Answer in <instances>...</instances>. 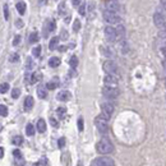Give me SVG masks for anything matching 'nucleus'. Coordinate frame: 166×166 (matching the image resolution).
<instances>
[{"mask_svg":"<svg viewBox=\"0 0 166 166\" xmlns=\"http://www.w3.org/2000/svg\"><path fill=\"white\" fill-rule=\"evenodd\" d=\"M58 44H59V37H52L51 41H50V44H49L50 50H55V49H56V46H58Z\"/></svg>","mask_w":166,"mask_h":166,"instance_id":"5701e85b","label":"nucleus"},{"mask_svg":"<svg viewBox=\"0 0 166 166\" xmlns=\"http://www.w3.org/2000/svg\"><path fill=\"white\" fill-rule=\"evenodd\" d=\"M47 165V162H46V158H41L37 163H35L33 166H46Z\"/></svg>","mask_w":166,"mask_h":166,"instance_id":"e433bc0d","label":"nucleus"},{"mask_svg":"<svg viewBox=\"0 0 166 166\" xmlns=\"http://www.w3.org/2000/svg\"><path fill=\"white\" fill-rule=\"evenodd\" d=\"M9 91V83H2L0 84V94H7Z\"/></svg>","mask_w":166,"mask_h":166,"instance_id":"cd10ccee","label":"nucleus"},{"mask_svg":"<svg viewBox=\"0 0 166 166\" xmlns=\"http://www.w3.org/2000/svg\"><path fill=\"white\" fill-rule=\"evenodd\" d=\"M102 67H104V70L106 72V74H111V76L118 74V65L114 60H106Z\"/></svg>","mask_w":166,"mask_h":166,"instance_id":"423d86ee","label":"nucleus"},{"mask_svg":"<svg viewBox=\"0 0 166 166\" xmlns=\"http://www.w3.org/2000/svg\"><path fill=\"white\" fill-rule=\"evenodd\" d=\"M115 32H116V40H119V41H123V40H125L124 37H125V27L120 23V24H118V27L115 28Z\"/></svg>","mask_w":166,"mask_h":166,"instance_id":"ddd939ff","label":"nucleus"},{"mask_svg":"<svg viewBox=\"0 0 166 166\" xmlns=\"http://www.w3.org/2000/svg\"><path fill=\"white\" fill-rule=\"evenodd\" d=\"M15 8H17L18 13H19V14L22 15V14H24V12H26V3H23V2H18V3L15 4Z\"/></svg>","mask_w":166,"mask_h":166,"instance_id":"a211bd4d","label":"nucleus"},{"mask_svg":"<svg viewBox=\"0 0 166 166\" xmlns=\"http://www.w3.org/2000/svg\"><path fill=\"white\" fill-rule=\"evenodd\" d=\"M104 82H105V86H107V87H116L119 83V79H118V76L106 74L104 78Z\"/></svg>","mask_w":166,"mask_h":166,"instance_id":"9b49d317","label":"nucleus"},{"mask_svg":"<svg viewBox=\"0 0 166 166\" xmlns=\"http://www.w3.org/2000/svg\"><path fill=\"white\" fill-rule=\"evenodd\" d=\"M45 27H47V31H54L55 29V22L54 21H50V22H47V24L45 26Z\"/></svg>","mask_w":166,"mask_h":166,"instance_id":"72a5a7b5","label":"nucleus"},{"mask_svg":"<svg viewBox=\"0 0 166 166\" xmlns=\"http://www.w3.org/2000/svg\"><path fill=\"white\" fill-rule=\"evenodd\" d=\"M33 104H35L33 97H32V96H27L26 100H24V107H26L27 110H29V109L33 107Z\"/></svg>","mask_w":166,"mask_h":166,"instance_id":"6ab92c4d","label":"nucleus"},{"mask_svg":"<svg viewBox=\"0 0 166 166\" xmlns=\"http://www.w3.org/2000/svg\"><path fill=\"white\" fill-rule=\"evenodd\" d=\"M64 7H65V3L62 2L60 5H59V12H60V13H64Z\"/></svg>","mask_w":166,"mask_h":166,"instance_id":"c03bdc74","label":"nucleus"},{"mask_svg":"<svg viewBox=\"0 0 166 166\" xmlns=\"http://www.w3.org/2000/svg\"><path fill=\"white\" fill-rule=\"evenodd\" d=\"M105 37L109 42H115L116 41V32H115V28L111 27V26H107L105 27Z\"/></svg>","mask_w":166,"mask_h":166,"instance_id":"1a4fd4ad","label":"nucleus"},{"mask_svg":"<svg viewBox=\"0 0 166 166\" xmlns=\"http://www.w3.org/2000/svg\"><path fill=\"white\" fill-rule=\"evenodd\" d=\"M78 129H79V132L83 131V118H79L78 119Z\"/></svg>","mask_w":166,"mask_h":166,"instance_id":"58836bf2","label":"nucleus"},{"mask_svg":"<svg viewBox=\"0 0 166 166\" xmlns=\"http://www.w3.org/2000/svg\"><path fill=\"white\" fill-rule=\"evenodd\" d=\"M13 156H14V163H15V166H24L26 160L23 158V156H22V153H21L19 150H14L13 151Z\"/></svg>","mask_w":166,"mask_h":166,"instance_id":"f8f14e48","label":"nucleus"},{"mask_svg":"<svg viewBox=\"0 0 166 166\" xmlns=\"http://www.w3.org/2000/svg\"><path fill=\"white\" fill-rule=\"evenodd\" d=\"M32 54H33V56L39 58V56H40V54H41V46H36V47H33Z\"/></svg>","mask_w":166,"mask_h":166,"instance_id":"c756f323","label":"nucleus"},{"mask_svg":"<svg viewBox=\"0 0 166 166\" xmlns=\"http://www.w3.org/2000/svg\"><path fill=\"white\" fill-rule=\"evenodd\" d=\"M65 113H67V109H65V107H59V109H58V115H59L60 118H64Z\"/></svg>","mask_w":166,"mask_h":166,"instance_id":"f704fd0d","label":"nucleus"},{"mask_svg":"<svg viewBox=\"0 0 166 166\" xmlns=\"http://www.w3.org/2000/svg\"><path fill=\"white\" fill-rule=\"evenodd\" d=\"M2 129H3V125H2V124H0V132H2Z\"/></svg>","mask_w":166,"mask_h":166,"instance_id":"603ef678","label":"nucleus"},{"mask_svg":"<svg viewBox=\"0 0 166 166\" xmlns=\"http://www.w3.org/2000/svg\"><path fill=\"white\" fill-rule=\"evenodd\" d=\"M4 156V148H3V147H0V158H2Z\"/></svg>","mask_w":166,"mask_h":166,"instance_id":"de8ad7c7","label":"nucleus"},{"mask_svg":"<svg viewBox=\"0 0 166 166\" xmlns=\"http://www.w3.org/2000/svg\"><path fill=\"white\" fill-rule=\"evenodd\" d=\"M56 99L59 101H68V100L72 99V95H70L69 91H60L59 94L56 95Z\"/></svg>","mask_w":166,"mask_h":166,"instance_id":"4468645a","label":"nucleus"},{"mask_svg":"<svg viewBox=\"0 0 166 166\" xmlns=\"http://www.w3.org/2000/svg\"><path fill=\"white\" fill-rule=\"evenodd\" d=\"M162 54H163V56L166 58V45H165V46L162 47Z\"/></svg>","mask_w":166,"mask_h":166,"instance_id":"8fccbe9b","label":"nucleus"},{"mask_svg":"<svg viewBox=\"0 0 166 166\" xmlns=\"http://www.w3.org/2000/svg\"><path fill=\"white\" fill-rule=\"evenodd\" d=\"M161 7H162V9H163V15L166 17V0H163V2H161Z\"/></svg>","mask_w":166,"mask_h":166,"instance_id":"79ce46f5","label":"nucleus"},{"mask_svg":"<svg viewBox=\"0 0 166 166\" xmlns=\"http://www.w3.org/2000/svg\"><path fill=\"white\" fill-rule=\"evenodd\" d=\"M18 60H19V55H18V54H12L10 62H18Z\"/></svg>","mask_w":166,"mask_h":166,"instance_id":"ea45409f","label":"nucleus"},{"mask_svg":"<svg viewBox=\"0 0 166 166\" xmlns=\"http://www.w3.org/2000/svg\"><path fill=\"white\" fill-rule=\"evenodd\" d=\"M4 17H5L7 21L9 19V7H8V4L4 5Z\"/></svg>","mask_w":166,"mask_h":166,"instance_id":"c9c22d12","label":"nucleus"},{"mask_svg":"<svg viewBox=\"0 0 166 166\" xmlns=\"http://www.w3.org/2000/svg\"><path fill=\"white\" fill-rule=\"evenodd\" d=\"M120 50H121V52H123V54L129 52V44L126 42V40L120 41Z\"/></svg>","mask_w":166,"mask_h":166,"instance_id":"4be33fe9","label":"nucleus"},{"mask_svg":"<svg viewBox=\"0 0 166 166\" xmlns=\"http://www.w3.org/2000/svg\"><path fill=\"white\" fill-rule=\"evenodd\" d=\"M105 8H106L105 10L116 13L121 9V5L119 2H116V0H107V2H105Z\"/></svg>","mask_w":166,"mask_h":166,"instance_id":"6e6552de","label":"nucleus"},{"mask_svg":"<svg viewBox=\"0 0 166 166\" xmlns=\"http://www.w3.org/2000/svg\"><path fill=\"white\" fill-rule=\"evenodd\" d=\"M91 166H115V162L111 157L101 156V157H97V158H95L94 161H92Z\"/></svg>","mask_w":166,"mask_h":166,"instance_id":"20e7f679","label":"nucleus"},{"mask_svg":"<svg viewBox=\"0 0 166 166\" xmlns=\"http://www.w3.org/2000/svg\"><path fill=\"white\" fill-rule=\"evenodd\" d=\"M95 125L99 129L100 133H107V131H109V119H106L104 115H99L95 119Z\"/></svg>","mask_w":166,"mask_h":166,"instance_id":"f03ea898","label":"nucleus"},{"mask_svg":"<svg viewBox=\"0 0 166 166\" xmlns=\"http://www.w3.org/2000/svg\"><path fill=\"white\" fill-rule=\"evenodd\" d=\"M50 123H51V125H54V126H58V121H55V119H54V118H51V119H50Z\"/></svg>","mask_w":166,"mask_h":166,"instance_id":"a18cd8bd","label":"nucleus"},{"mask_svg":"<svg viewBox=\"0 0 166 166\" xmlns=\"http://www.w3.org/2000/svg\"><path fill=\"white\" fill-rule=\"evenodd\" d=\"M0 115L2 116H7L8 115V107L4 105H0Z\"/></svg>","mask_w":166,"mask_h":166,"instance_id":"2f4dec72","label":"nucleus"},{"mask_svg":"<svg viewBox=\"0 0 166 166\" xmlns=\"http://www.w3.org/2000/svg\"><path fill=\"white\" fill-rule=\"evenodd\" d=\"M72 4H73V5H81L82 3H81V2H78V0H73Z\"/></svg>","mask_w":166,"mask_h":166,"instance_id":"49530a36","label":"nucleus"},{"mask_svg":"<svg viewBox=\"0 0 166 166\" xmlns=\"http://www.w3.org/2000/svg\"><path fill=\"white\" fill-rule=\"evenodd\" d=\"M49 65H50L51 68H56V67H59V65H60V58H56V56L50 58V60H49Z\"/></svg>","mask_w":166,"mask_h":166,"instance_id":"f3484780","label":"nucleus"},{"mask_svg":"<svg viewBox=\"0 0 166 166\" xmlns=\"http://www.w3.org/2000/svg\"><path fill=\"white\" fill-rule=\"evenodd\" d=\"M64 144H65V138H60L59 139V147H60V148H63Z\"/></svg>","mask_w":166,"mask_h":166,"instance_id":"37998d69","label":"nucleus"},{"mask_svg":"<svg viewBox=\"0 0 166 166\" xmlns=\"http://www.w3.org/2000/svg\"><path fill=\"white\" fill-rule=\"evenodd\" d=\"M37 131H39L40 133H44V132L46 131V121H45L44 119H40V120L37 121Z\"/></svg>","mask_w":166,"mask_h":166,"instance_id":"aec40b11","label":"nucleus"},{"mask_svg":"<svg viewBox=\"0 0 166 166\" xmlns=\"http://www.w3.org/2000/svg\"><path fill=\"white\" fill-rule=\"evenodd\" d=\"M73 29H74L76 32H78L81 29V22H79V19L74 21V23H73Z\"/></svg>","mask_w":166,"mask_h":166,"instance_id":"473e14b6","label":"nucleus"},{"mask_svg":"<svg viewBox=\"0 0 166 166\" xmlns=\"http://www.w3.org/2000/svg\"><path fill=\"white\" fill-rule=\"evenodd\" d=\"M26 134L27 136H33L35 134V126L32 124H27V128H26Z\"/></svg>","mask_w":166,"mask_h":166,"instance_id":"bb28decb","label":"nucleus"},{"mask_svg":"<svg viewBox=\"0 0 166 166\" xmlns=\"http://www.w3.org/2000/svg\"><path fill=\"white\" fill-rule=\"evenodd\" d=\"M37 41H39V33L37 32H32L29 35V42L35 44V42H37Z\"/></svg>","mask_w":166,"mask_h":166,"instance_id":"a878e982","label":"nucleus"},{"mask_svg":"<svg viewBox=\"0 0 166 166\" xmlns=\"http://www.w3.org/2000/svg\"><path fill=\"white\" fill-rule=\"evenodd\" d=\"M104 19L105 22H107L109 24H120L121 18L119 17L118 13H113V12H109V10H104Z\"/></svg>","mask_w":166,"mask_h":166,"instance_id":"7ed1b4c3","label":"nucleus"},{"mask_svg":"<svg viewBox=\"0 0 166 166\" xmlns=\"http://www.w3.org/2000/svg\"><path fill=\"white\" fill-rule=\"evenodd\" d=\"M119 94H120V92H119V89L116 87H107V86H105L102 88V95L106 99H110V100L116 99L119 96Z\"/></svg>","mask_w":166,"mask_h":166,"instance_id":"39448f33","label":"nucleus"},{"mask_svg":"<svg viewBox=\"0 0 166 166\" xmlns=\"http://www.w3.org/2000/svg\"><path fill=\"white\" fill-rule=\"evenodd\" d=\"M21 96V89L19 88H14L13 91H12V97L13 99H18Z\"/></svg>","mask_w":166,"mask_h":166,"instance_id":"7c9ffc66","label":"nucleus"},{"mask_svg":"<svg viewBox=\"0 0 166 166\" xmlns=\"http://www.w3.org/2000/svg\"><path fill=\"white\" fill-rule=\"evenodd\" d=\"M69 65H70V68H77V65H78V58L76 56V55H73V56L70 58Z\"/></svg>","mask_w":166,"mask_h":166,"instance_id":"b1692460","label":"nucleus"},{"mask_svg":"<svg viewBox=\"0 0 166 166\" xmlns=\"http://www.w3.org/2000/svg\"><path fill=\"white\" fill-rule=\"evenodd\" d=\"M15 24H17L18 27H19V28H21V27L23 26V23H22V21H17V22H15Z\"/></svg>","mask_w":166,"mask_h":166,"instance_id":"09e8293b","label":"nucleus"},{"mask_svg":"<svg viewBox=\"0 0 166 166\" xmlns=\"http://www.w3.org/2000/svg\"><path fill=\"white\" fill-rule=\"evenodd\" d=\"M58 86H59V78H58V77L52 78L50 82L46 83V88H49V89H55Z\"/></svg>","mask_w":166,"mask_h":166,"instance_id":"2eb2a0df","label":"nucleus"},{"mask_svg":"<svg viewBox=\"0 0 166 166\" xmlns=\"http://www.w3.org/2000/svg\"><path fill=\"white\" fill-rule=\"evenodd\" d=\"M37 96L40 97V99H46L47 97V91H46V88L44 87V86H40L39 88H37Z\"/></svg>","mask_w":166,"mask_h":166,"instance_id":"dca6fc26","label":"nucleus"},{"mask_svg":"<svg viewBox=\"0 0 166 166\" xmlns=\"http://www.w3.org/2000/svg\"><path fill=\"white\" fill-rule=\"evenodd\" d=\"M19 41H21V36H15V39L13 40V45L14 46L18 45V44H19Z\"/></svg>","mask_w":166,"mask_h":166,"instance_id":"a19ab883","label":"nucleus"},{"mask_svg":"<svg viewBox=\"0 0 166 166\" xmlns=\"http://www.w3.org/2000/svg\"><path fill=\"white\" fill-rule=\"evenodd\" d=\"M153 22H155L156 27H158V28H162V27L166 24V17H165L162 13H160V12H156V13L153 14Z\"/></svg>","mask_w":166,"mask_h":166,"instance_id":"9d476101","label":"nucleus"},{"mask_svg":"<svg viewBox=\"0 0 166 166\" xmlns=\"http://www.w3.org/2000/svg\"><path fill=\"white\" fill-rule=\"evenodd\" d=\"M114 110H115V107H114V105L111 102H104V104H101V111H102L101 115H104L106 119H110V116H111L113 113H114Z\"/></svg>","mask_w":166,"mask_h":166,"instance_id":"0eeeda50","label":"nucleus"},{"mask_svg":"<svg viewBox=\"0 0 166 166\" xmlns=\"http://www.w3.org/2000/svg\"><path fill=\"white\" fill-rule=\"evenodd\" d=\"M31 78H32V79H31V83H36V82H39V81L41 79V73H40V72L33 73Z\"/></svg>","mask_w":166,"mask_h":166,"instance_id":"393cba45","label":"nucleus"},{"mask_svg":"<svg viewBox=\"0 0 166 166\" xmlns=\"http://www.w3.org/2000/svg\"><path fill=\"white\" fill-rule=\"evenodd\" d=\"M162 35H163V36H166V24L162 27Z\"/></svg>","mask_w":166,"mask_h":166,"instance_id":"3c124183","label":"nucleus"},{"mask_svg":"<svg viewBox=\"0 0 166 166\" xmlns=\"http://www.w3.org/2000/svg\"><path fill=\"white\" fill-rule=\"evenodd\" d=\"M96 151L100 155H109V153H111L114 151V144L107 138H102L96 144Z\"/></svg>","mask_w":166,"mask_h":166,"instance_id":"f257e3e1","label":"nucleus"},{"mask_svg":"<svg viewBox=\"0 0 166 166\" xmlns=\"http://www.w3.org/2000/svg\"><path fill=\"white\" fill-rule=\"evenodd\" d=\"M24 67H26V70H32V69L35 68V62H33V59H32L31 56H28V58L26 59Z\"/></svg>","mask_w":166,"mask_h":166,"instance_id":"412c9836","label":"nucleus"},{"mask_svg":"<svg viewBox=\"0 0 166 166\" xmlns=\"http://www.w3.org/2000/svg\"><path fill=\"white\" fill-rule=\"evenodd\" d=\"M13 143H14L15 146H21V144L23 143V138H22L21 136H17V137L13 138Z\"/></svg>","mask_w":166,"mask_h":166,"instance_id":"c85d7f7f","label":"nucleus"},{"mask_svg":"<svg viewBox=\"0 0 166 166\" xmlns=\"http://www.w3.org/2000/svg\"><path fill=\"white\" fill-rule=\"evenodd\" d=\"M86 8H87V7L82 3L81 7H79V14H81V15H84V14H86Z\"/></svg>","mask_w":166,"mask_h":166,"instance_id":"4c0bfd02","label":"nucleus"}]
</instances>
